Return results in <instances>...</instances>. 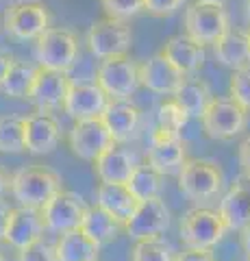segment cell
<instances>
[{"label": "cell", "mask_w": 250, "mask_h": 261, "mask_svg": "<svg viewBox=\"0 0 250 261\" xmlns=\"http://www.w3.org/2000/svg\"><path fill=\"white\" fill-rule=\"evenodd\" d=\"M18 261H57L54 257V244L46 238L33 242L31 246L18 250Z\"/></svg>", "instance_id": "35"}, {"label": "cell", "mask_w": 250, "mask_h": 261, "mask_svg": "<svg viewBox=\"0 0 250 261\" xmlns=\"http://www.w3.org/2000/svg\"><path fill=\"white\" fill-rule=\"evenodd\" d=\"M104 18L126 22L144 11V0H98Z\"/></svg>", "instance_id": "33"}, {"label": "cell", "mask_w": 250, "mask_h": 261, "mask_svg": "<svg viewBox=\"0 0 250 261\" xmlns=\"http://www.w3.org/2000/svg\"><path fill=\"white\" fill-rule=\"evenodd\" d=\"M211 87H209L205 81L200 79H185L181 87L174 92L172 100L179 105V107L183 109V113L187 116L189 120L191 118H203V113L207 109V105L211 102Z\"/></svg>", "instance_id": "25"}, {"label": "cell", "mask_w": 250, "mask_h": 261, "mask_svg": "<svg viewBox=\"0 0 250 261\" xmlns=\"http://www.w3.org/2000/svg\"><path fill=\"white\" fill-rule=\"evenodd\" d=\"M94 83L107 94L109 100H131L140 87L137 63L128 55L100 59L96 65Z\"/></svg>", "instance_id": "5"}, {"label": "cell", "mask_w": 250, "mask_h": 261, "mask_svg": "<svg viewBox=\"0 0 250 261\" xmlns=\"http://www.w3.org/2000/svg\"><path fill=\"white\" fill-rule=\"evenodd\" d=\"M9 181H11V176L7 174V170L0 166V200L5 198V194L9 192Z\"/></svg>", "instance_id": "42"}, {"label": "cell", "mask_w": 250, "mask_h": 261, "mask_svg": "<svg viewBox=\"0 0 250 261\" xmlns=\"http://www.w3.org/2000/svg\"><path fill=\"white\" fill-rule=\"evenodd\" d=\"M174 248L163 238H150L135 242L131 250V261H174Z\"/></svg>", "instance_id": "31"}, {"label": "cell", "mask_w": 250, "mask_h": 261, "mask_svg": "<svg viewBox=\"0 0 250 261\" xmlns=\"http://www.w3.org/2000/svg\"><path fill=\"white\" fill-rule=\"evenodd\" d=\"M174 261H215L211 250H196V248H185L174 255Z\"/></svg>", "instance_id": "37"}, {"label": "cell", "mask_w": 250, "mask_h": 261, "mask_svg": "<svg viewBox=\"0 0 250 261\" xmlns=\"http://www.w3.org/2000/svg\"><path fill=\"white\" fill-rule=\"evenodd\" d=\"M102 124L107 126L114 144H128L140 137L142 111L131 100H109L100 113Z\"/></svg>", "instance_id": "14"}, {"label": "cell", "mask_w": 250, "mask_h": 261, "mask_svg": "<svg viewBox=\"0 0 250 261\" xmlns=\"http://www.w3.org/2000/svg\"><path fill=\"white\" fill-rule=\"evenodd\" d=\"M59 190H63L61 176L48 166H39V163L18 168L9 181V192L18 207L29 209H42Z\"/></svg>", "instance_id": "1"}, {"label": "cell", "mask_w": 250, "mask_h": 261, "mask_svg": "<svg viewBox=\"0 0 250 261\" xmlns=\"http://www.w3.org/2000/svg\"><path fill=\"white\" fill-rule=\"evenodd\" d=\"M239 244H241V250H244L246 259L250 261V224L239 231Z\"/></svg>", "instance_id": "41"}, {"label": "cell", "mask_w": 250, "mask_h": 261, "mask_svg": "<svg viewBox=\"0 0 250 261\" xmlns=\"http://www.w3.org/2000/svg\"><path fill=\"white\" fill-rule=\"evenodd\" d=\"M109 98L96 83H70L63 100V111L78 122V120H92L100 118V113L107 107Z\"/></svg>", "instance_id": "19"}, {"label": "cell", "mask_w": 250, "mask_h": 261, "mask_svg": "<svg viewBox=\"0 0 250 261\" xmlns=\"http://www.w3.org/2000/svg\"><path fill=\"white\" fill-rule=\"evenodd\" d=\"M187 159V146L181 140V135L165 133L161 128L152 130L150 146L146 150V166H150L161 176H174L181 172Z\"/></svg>", "instance_id": "12"}, {"label": "cell", "mask_w": 250, "mask_h": 261, "mask_svg": "<svg viewBox=\"0 0 250 261\" xmlns=\"http://www.w3.org/2000/svg\"><path fill=\"white\" fill-rule=\"evenodd\" d=\"M0 152L20 154L24 148V118L3 116L0 118Z\"/></svg>", "instance_id": "30"}, {"label": "cell", "mask_w": 250, "mask_h": 261, "mask_svg": "<svg viewBox=\"0 0 250 261\" xmlns=\"http://www.w3.org/2000/svg\"><path fill=\"white\" fill-rule=\"evenodd\" d=\"M137 74H140V85H144L148 92L170 98L185 81V74H181L161 53L137 63Z\"/></svg>", "instance_id": "17"}, {"label": "cell", "mask_w": 250, "mask_h": 261, "mask_svg": "<svg viewBox=\"0 0 250 261\" xmlns=\"http://www.w3.org/2000/svg\"><path fill=\"white\" fill-rule=\"evenodd\" d=\"M85 207H87V202L83 200L80 194L72 190H59L39 209L46 233L63 235L68 231H76L80 226V220H83Z\"/></svg>", "instance_id": "8"}, {"label": "cell", "mask_w": 250, "mask_h": 261, "mask_svg": "<svg viewBox=\"0 0 250 261\" xmlns=\"http://www.w3.org/2000/svg\"><path fill=\"white\" fill-rule=\"evenodd\" d=\"M94 196H96L94 205L104 209L122 224L131 218V214L137 207V198L128 192V187L124 183H98Z\"/></svg>", "instance_id": "23"}, {"label": "cell", "mask_w": 250, "mask_h": 261, "mask_svg": "<svg viewBox=\"0 0 250 261\" xmlns=\"http://www.w3.org/2000/svg\"><path fill=\"white\" fill-rule=\"evenodd\" d=\"M170 218L172 214L163 198L140 200L131 218L122 224V231L135 242L161 238L168 231V226H170Z\"/></svg>", "instance_id": "11"}, {"label": "cell", "mask_w": 250, "mask_h": 261, "mask_svg": "<svg viewBox=\"0 0 250 261\" xmlns=\"http://www.w3.org/2000/svg\"><path fill=\"white\" fill-rule=\"evenodd\" d=\"M200 122H203L205 133L211 137V140L227 142L246 128L248 113L241 109L237 102H233L231 98L213 96L211 102L207 105Z\"/></svg>", "instance_id": "6"}, {"label": "cell", "mask_w": 250, "mask_h": 261, "mask_svg": "<svg viewBox=\"0 0 250 261\" xmlns=\"http://www.w3.org/2000/svg\"><path fill=\"white\" fill-rule=\"evenodd\" d=\"M229 98L244 111H250V65L233 72L229 83Z\"/></svg>", "instance_id": "34"}, {"label": "cell", "mask_w": 250, "mask_h": 261, "mask_svg": "<svg viewBox=\"0 0 250 261\" xmlns=\"http://www.w3.org/2000/svg\"><path fill=\"white\" fill-rule=\"evenodd\" d=\"M200 5H211V7H224L229 3V0H196Z\"/></svg>", "instance_id": "43"}, {"label": "cell", "mask_w": 250, "mask_h": 261, "mask_svg": "<svg viewBox=\"0 0 250 261\" xmlns=\"http://www.w3.org/2000/svg\"><path fill=\"white\" fill-rule=\"evenodd\" d=\"M185 0H144V11L152 15H170L179 11Z\"/></svg>", "instance_id": "36"}, {"label": "cell", "mask_w": 250, "mask_h": 261, "mask_svg": "<svg viewBox=\"0 0 250 261\" xmlns=\"http://www.w3.org/2000/svg\"><path fill=\"white\" fill-rule=\"evenodd\" d=\"M229 29V13L224 7L191 3L185 9V35L203 48L209 44L213 46Z\"/></svg>", "instance_id": "10"}, {"label": "cell", "mask_w": 250, "mask_h": 261, "mask_svg": "<svg viewBox=\"0 0 250 261\" xmlns=\"http://www.w3.org/2000/svg\"><path fill=\"white\" fill-rule=\"evenodd\" d=\"M0 261H7V259H5V255H3V252H0Z\"/></svg>", "instance_id": "46"}, {"label": "cell", "mask_w": 250, "mask_h": 261, "mask_svg": "<svg viewBox=\"0 0 250 261\" xmlns=\"http://www.w3.org/2000/svg\"><path fill=\"white\" fill-rule=\"evenodd\" d=\"M137 166H140V161H137L133 150L120 144H111L94 161V172L100 183H126Z\"/></svg>", "instance_id": "21"}, {"label": "cell", "mask_w": 250, "mask_h": 261, "mask_svg": "<svg viewBox=\"0 0 250 261\" xmlns=\"http://www.w3.org/2000/svg\"><path fill=\"white\" fill-rule=\"evenodd\" d=\"M179 235L185 248L211 250L224 240L227 226H224L217 209L193 207L181 218Z\"/></svg>", "instance_id": "4"}, {"label": "cell", "mask_w": 250, "mask_h": 261, "mask_svg": "<svg viewBox=\"0 0 250 261\" xmlns=\"http://www.w3.org/2000/svg\"><path fill=\"white\" fill-rule=\"evenodd\" d=\"M161 55H163L165 59L185 76L191 74V72H196V70H200L203 68V63H205V59H207L205 48L200 44H196L193 39H189L185 33L168 39L163 50H161Z\"/></svg>", "instance_id": "22"}, {"label": "cell", "mask_w": 250, "mask_h": 261, "mask_svg": "<svg viewBox=\"0 0 250 261\" xmlns=\"http://www.w3.org/2000/svg\"><path fill=\"white\" fill-rule=\"evenodd\" d=\"M61 142V124L52 113L35 111L24 118V148L31 154H48Z\"/></svg>", "instance_id": "18"}, {"label": "cell", "mask_w": 250, "mask_h": 261, "mask_svg": "<svg viewBox=\"0 0 250 261\" xmlns=\"http://www.w3.org/2000/svg\"><path fill=\"white\" fill-rule=\"evenodd\" d=\"M7 33L18 39H37L50 27V11L42 0H18L5 9L3 15Z\"/></svg>", "instance_id": "9"}, {"label": "cell", "mask_w": 250, "mask_h": 261, "mask_svg": "<svg viewBox=\"0 0 250 261\" xmlns=\"http://www.w3.org/2000/svg\"><path fill=\"white\" fill-rule=\"evenodd\" d=\"M179 176L181 192L191 202H209L224 192V170L213 159L189 157L183 163Z\"/></svg>", "instance_id": "2"}, {"label": "cell", "mask_w": 250, "mask_h": 261, "mask_svg": "<svg viewBox=\"0 0 250 261\" xmlns=\"http://www.w3.org/2000/svg\"><path fill=\"white\" fill-rule=\"evenodd\" d=\"M215 59L222 65H227L233 72L239 68H246L250 63V50H248V39L244 31H233L229 29L224 35L213 44Z\"/></svg>", "instance_id": "26"}, {"label": "cell", "mask_w": 250, "mask_h": 261, "mask_svg": "<svg viewBox=\"0 0 250 261\" xmlns=\"http://www.w3.org/2000/svg\"><path fill=\"white\" fill-rule=\"evenodd\" d=\"M187 116L183 113V109L176 105L172 98H168L159 105L157 109V128L165 130V133H172V135H181L183 126L187 124Z\"/></svg>", "instance_id": "32"}, {"label": "cell", "mask_w": 250, "mask_h": 261, "mask_svg": "<svg viewBox=\"0 0 250 261\" xmlns=\"http://www.w3.org/2000/svg\"><path fill=\"white\" fill-rule=\"evenodd\" d=\"M35 74H37L35 65H31L26 61H13L0 87H3V92L9 98H29Z\"/></svg>", "instance_id": "29"}, {"label": "cell", "mask_w": 250, "mask_h": 261, "mask_svg": "<svg viewBox=\"0 0 250 261\" xmlns=\"http://www.w3.org/2000/svg\"><path fill=\"white\" fill-rule=\"evenodd\" d=\"M237 159H239V166H241V174L250 176V137H246V140L239 144Z\"/></svg>", "instance_id": "38"}, {"label": "cell", "mask_w": 250, "mask_h": 261, "mask_svg": "<svg viewBox=\"0 0 250 261\" xmlns=\"http://www.w3.org/2000/svg\"><path fill=\"white\" fill-rule=\"evenodd\" d=\"M68 87H70V76L66 72L44 70L37 65V74H35L33 87H31L26 100L33 102L37 111L52 113L63 107Z\"/></svg>", "instance_id": "15"}, {"label": "cell", "mask_w": 250, "mask_h": 261, "mask_svg": "<svg viewBox=\"0 0 250 261\" xmlns=\"http://www.w3.org/2000/svg\"><path fill=\"white\" fill-rule=\"evenodd\" d=\"M227 231H241L250 224V176L239 174L222 194L217 207Z\"/></svg>", "instance_id": "16"}, {"label": "cell", "mask_w": 250, "mask_h": 261, "mask_svg": "<svg viewBox=\"0 0 250 261\" xmlns=\"http://www.w3.org/2000/svg\"><path fill=\"white\" fill-rule=\"evenodd\" d=\"M244 9H246V18L250 22V0H246V5H244Z\"/></svg>", "instance_id": "44"}, {"label": "cell", "mask_w": 250, "mask_h": 261, "mask_svg": "<svg viewBox=\"0 0 250 261\" xmlns=\"http://www.w3.org/2000/svg\"><path fill=\"white\" fill-rule=\"evenodd\" d=\"M124 185L137 198V202L148 200V198H161V192H163V176L159 172H155V170L150 166H146V163H140Z\"/></svg>", "instance_id": "28"}, {"label": "cell", "mask_w": 250, "mask_h": 261, "mask_svg": "<svg viewBox=\"0 0 250 261\" xmlns=\"http://www.w3.org/2000/svg\"><path fill=\"white\" fill-rule=\"evenodd\" d=\"M68 144L74 157L83 161H96L114 144V140H111L107 126L102 124V120L92 118V120L74 122V126H72L68 135Z\"/></svg>", "instance_id": "13"}, {"label": "cell", "mask_w": 250, "mask_h": 261, "mask_svg": "<svg viewBox=\"0 0 250 261\" xmlns=\"http://www.w3.org/2000/svg\"><path fill=\"white\" fill-rule=\"evenodd\" d=\"M11 205L5 200H0V242L5 240V231H7V224H9V216H11Z\"/></svg>", "instance_id": "39"}, {"label": "cell", "mask_w": 250, "mask_h": 261, "mask_svg": "<svg viewBox=\"0 0 250 261\" xmlns=\"http://www.w3.org/2000/svg\"><path fill=\"white\" fill-rule=\"evenodd\" d=\"M78 231L83 235H87L94 244L104 246V244L114 242L120 235V231H122V222H118L114 216L107 214L104 209H100L98 205H87Z\"/></svg>", "instance_id": "24"}, {"label": "cell", "mask_w": 250, "mask_h": 261, "mask_svg": "<svg viewBox=\"0 0 250 261\" xmlns=\"http://www.w3.org/2000/svg\"><path fill=\"white\" fill-rule=\"evenodd\" d=\"M78 57V37L74 31L61 27H48L35 44V59L39 68L68 72L76 63Z\"/></svg>", "instance_id": "3"}, {"label": "cell", "mask_w": 250, "mask_h": 261, "mask_svg": "<svg viewBox=\"0 0 250 261\" xmlns=\"http://www.w3.org/2000/svg\"><path fill=\"white\" fill-rule=\"evenodd\" d=\"M100 246L94 244L87 235L76 231H68L54 242V257L57 261H98Z\"/></svg>", "instance_id": "27"}, {"label": "cell", "mask_w": 250, "mask_h": 261, "mask_svg": "<svg viewBox=\"0 0 250 261\" xmlns=\"http://www.w3.org/2000/svg\"><path fill=\"white\" fill-rule=\"evenodd\" d=\"M246 39H248V50H250V31L246 33Z\"/></svg>", "instance_id": "45"}, {"label": "cell", "mask_w": 250, "mask_h": 261, "mask_svg": "<svg viewBox=\"0 0 250 261\" xmlns=\"http://www.w3.org/2000/svg\"><path fill=\"white\" fill-rule=\"evenodd\" d=\"M87 48L96 59H109V57L128 55V48L133 44V33L126 22L100 18L94 20L87 31Z\"/></svg>", "instance_id": "7"}, {"label": "cell", "mask_w": 250, "mask_h": 261, "mask_svg": "<svg viewBox=\"0 0 250 261\" xmlns=\"http://www.w3.org/2000/svg\"><path fill=\"white\" fill-rule=\"evenodd\" d=\"M13 61H15L13 57L7 53V50H3V48H0V83L5 81L7 72H9V68H11V63H13Z\"/></svg>", "instance_id": "40"}, {"label": "cell", "mask_w": 250, "mask_h": 261, "mask_svg": "<svg viewBox=\"0 0 250 261\" xmlns=\"http://www.w3.org/2000/svg\"><path fill=\"white\" fill-rule=\"evenodd\" d=\"M44 233H46V228H44V220H42L39 209L13 207L3 242L9 244L13 250H22L31 246L33 242L42 240Z\"/></svg>", "instance_id": "20"}]
</instances>
